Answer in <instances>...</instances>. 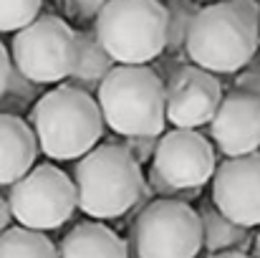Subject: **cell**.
Wrapping results in <instances>:
<instances>
[{"label":"cell","mask_w":260,"mask_h":258,"mask_svg":"<svg viewBox=\"0 0 260 258\" xmlns=\"http://www.w3.org/2000/svg\"><path fill=\"white\" fill-rule=\"evenodd\" d=\"M30 127L38 150L61 162L79 160L104 137V117L96 96L71 84L43 91L36 99L30 106Z\"/></svg>","instance_id":"cell-1"},{"label":"cell","mask_w":260,"mask_h":258,"mask_svg":"<svg viewBox=\"0 0 260 258\" xmlns=\"http://www.w3.org/2000/svg\"><path fill=\"white\" fill-rule=\"evenodd\" d=\"M76 210L96 220L126 215L144 190V172L134 155L119 145H93L74 167Z\"/></svg>","instance_id":"cell-2"},{"label":"cell","mask_w":260,"mask_h":258,"mask_svg":"<svg viewBox=\"0 0 260 258\" xmlns=\"http://www.w3.org/2000/svg\"><path fill=\"white\" fill-rule=\"evenodd\" d=\"M93 96L114 134L165 132V84L149 64H114Z\"/></svg>","instance_id":"cell-3"},{"label":"cell","mask_w":260,"mask_h":258,"mask_svg":"<svg viewBox=\"0 0 260 258\" xmlns=\"http://www.w3.org/2000/svg\"><path fill=\"white\" fill-rule=\"evenodd\" d=\"M258 46L260 28L230 0H212L197 8L184 38V56L212 74H235L253 61Z\"/></svg>","instance_id":"cell-4"},{"label":"cell","mask_w":260,"mask_h":258,"mask_svg":"<svg viewBox=\"0 0 260 258\" xmlns=\"http://www.w3.org/2000/svg\"><path fill=\"white\" fill-rule=\"evenodd\" d=\"M93 33L114 64H152L165 51V0H109L93 18Z\"/></svg>","instance_id":"cell-5"},{"label":"cell","mask_w":260,"mask_h":258,"mask_svg":"<svg viewBox=\"0 0 260 258\" xmlns=\"http://www.w3.org/2000/svg\"><path fill=\"white\" fill-rule=\"evenodd\" d=\"M202 251V225L187 200L152 197L137 210L129 253L142 258H192Z\"/></svg>","instance_id":"cell-6"},{"label":"cell","mask_w":260,"mask_h":258,"mask_svg":"<svg viewBox=\"0 0 260 258\" xmlns=\"http://www.w3.org/2000/svg\"><path fill=\"white\" fill-rule=\"evenodd\" d=\"M76 31L58 15H36L15 31L10 61L38 84H61L76 61Z\"/></svg>","instance_id":"cell-7"},{"label":"cell","mask_w":260,"mask_h":258,"mask_svg":"<svg viewBox=\"0 0 260 258\" xmlns=\"http://www.w3.org/2000/svg\"><path fill=\"white\" fill-rule=\"evenodd\" d=\"M5 200L13 218L36 231H56L76 213L74 180L51 162L33 165L23 177L10 182Z\"/></svg>","instance_id":"cell-8"},{"label":"cell","mask_w":260,"mask_h":258,"mask_svg":"<svg viewBox=\"0 0 260 258\" xmlns=\"http://www.w3.org/2000/svg\"><path fill=\"white\" fill-rule=\"evenodd\" d=\"M152 170L177 190H202L215 172V147L197 129L172 127L162 132L152 155Z\"/></svg>","instance_id":"cell-9"},{"label":"cell","mask_w":260,"mask_h":258,"mask_svg":"<svg viewBox=\"0 0 260 258\" xmlns=\"http://www.w3.org/2000/svg\"><path fill=\"white\" fill-rule=\"evenodd\" d=\"M165 119L172 127H205L220 99L222 86L217 76L197 64H179L165 76Z\"/></svg>","instance_id":"cell-10"},{"label":"cell","mask_w":260,"mask_h":258,"mask_svg":"<svg viewBox=\"0 0 260 258\" xmlns=\"http://www.w3.org/2000/svg\"><path fill=\"white\" fill-rule=\"evenodd\" d=\"M212 205L230 220L260 225V150L228 157L212 172Z\"/></svg>","instance_id":"cell-11"},{"label":"cell","mask_w":260,"mask_h":258,"mask_svg":"<svg viewBox=\"0 0 260 258\" xmlns=\"http://www.w3.org/2000/svg\"><path fill=\"white\" fill-rule=\"evenodd\" d=\"M207 127L222 155L235 157L255 152L260 150V99L235 89L222 94Z\"/></svg>","instance_id":"cell-12"},{"label":"cell","mask_w":260,"mask_h":258,"mask_svg":"<svg viewBox=\"0 0 260 258\" xmlns=\"http://www.w3.org/2000/svg\"><path fill=\"white\" fill-rule=\"evenodd\" d=\"M38 139L20 114L0 111V185H10L36 165Z\"/></svg>","instance_id":"cell-13"},{"label":"cell","mask_w":260,"mask_h":258,"mask_svg":"<svg viewBox=\"0 0 260 258\" xmlns=\"http://www.w3.org/2000/svg\"><path fill=\"white\" fill-rule=\"evenodd\" d=\"M202 225V251L210 256H245L250 251V228L230 220L215 205L202 203L197 208Z\"/></svg>","instance_id":"cell-14"},{"label":"cell","mask_w":260,"mask_h":258,"mask_svg":"<svg viewBox=\"0 0 260 258\" xmlns=\"http://www.w3.org/2000/svg\"><path fill=\"white\" fill-rule=\"evenodd\" d=\"M58 256L76 258V256H106V258H126L129 246L124 238H119L109 225L99 220H86L74 225L63 238L61 246H56Z\"/></svg>","instance_id":"cell-15"},{"label":"cell","mask_w":260,"mask_h":258,"mask_svg":"<svg viewBox=\"0 0 260 258\" xmlns=\"http://www.w3.org/2000/svg\"><path fill=\"white\" fill-rule=\"evenodd\" d=\"M76 41H79V51H76L74 69L69 74V84L79 86L88 94H96L99 84L114 66V59L104 51V46L99 43L93 31H86V28L76 31Z\"/></svg>","instance_id":"cell-16"},{"label":"cell","mask_w":260,"mask_h":258,"mask_svg":"<svg viewBox=\"0 0 260 258\" xmlns=\"http://www.w3.org/2000/svg\"><path fill=\"white\" fill-rule=\"evenodd\" d=\"M13 256H33V258H53L58 256L53 241L46 231H36L28 225H8L0 231V258Z\"/></svg>","instance_id":"cell-17"},{"label":"cell","mask_w":260,"mask_h":258,"mask_svg":"<svg viewBox=\"0 0 260 258\" xmlns=\"http://www.w3.org/2000/svg\"><path fill=\"white\" fill-rule=\"evenodd\" d=\"M197 0H165L167 10V38L165 51L167 56H182L184 53V38L189 31V23L197 13Z\"/></svg>","instance_id":"cell-18"},{"label":"cell","mask_w":260,"mask_h":258,"mask_svg":"<svg viewBox=\"0 0 260 258\" xmlns=\"http://www.w3.org/2000/svg\"><path fill=\"white\" fill-rule=\"evenodd\" d=\"M43 86L33 79H28L23 71H18L15 66H10V74H8V81L5 89L0 94V111H8V114H23L25 109H30L36 104V99L43 94Z\"/></svg>","instance_id":"cell-19"},{"label":"cell","mask_w":260,"mask_h":258,"mask_svg":"<svg viewBox=\"0 0 260 258\" xmlns=\"http://www.w3.org/2000/svg\"><path fill=\"white\" fill-rule=\"evenodd\" d=\"M43 0H0V33H15L41 13Z\"/></svg>","instance_id":"cell-20"},{"label":"cell","mask_w":260,"mask_h":258,"mask_svg":"<svg viewBox=\"0 0 260 258\" xmlns=\"http://www.w3.org/2000/svg\"><path fill=\"white\" fill-rule=\"evenodd\" d=\"M157 139H159V134H129V137H121L119 145H124L139 165H147L154 155Z\"/></svg>","instance_id":"cell-21"},{"label":"cell","mask_w":260,"mask_h":258,"mask_svg":"<svg viewBox=\"0 0 260 258\" xmlns=\"http://www.w3.org/2000/svg\"><path fill=\"white\" fill-rule=\"evenodd\" d=\"M233 89L260 99V64H248V66H243L240 74H238V79H235V84H233Z\"/></svg>","instance_id":"cell-22"},{"label":"cell","mask_w":260,"mask_h":258,"mask_svg":"<svg viewBox=\"0 0 260 258\" xmlns=\"http://www.w3.org/2000/svg\"><path fill=\"white\" fill-rule=\"evenodd\" d=\"M109 0H66L69 10L79 18V20H93L96 13L106 5Z\"/></svg>","instance_id":"cell-23"},{"label":"cell","mask_w":260,"mask_h":258,"mask_svg":"<svg viewBox=\"0 0 260 258\" xmlns=\"http://www.w3.org/2000/svg\"><path fill=\"white\" fill-rule=\"evenodd\" d=\"M255 28H260V5H258V0H230Z\"/></svg>","instance_id":"cell-24"},{"label":"cell","mask_w":260,"mask_h":258,"mask_svg":"<svg viewBox=\"0 0 260 258\" xmlns=\"http://www.w3.org/2000/svg\"><path fill=\"white\" fill-rule=\"evenodd\" d=\"M10 66H13V61H10V51L3 46V41H0V94H3V89H5V81H8V74H10Z\"/></svg>","instance_id":"cell-25"},{"label":"cell","mask_w":260,"mask_h":258,"mask_svg":"<svg viewBox=\"0 0 260 258\" xmlns=\"http://www.w3.org/2000/svg\"><path fill=\"white\" fill-rule=\"evenodd\" d=\"M10 220H13V213H10V208H8V200H5V197H0V231H3V228H8V225H10Z\"/></svg>","instance_id":"cell-26"},{"label":"cell","mask_w":260,"mask_h":258,"mask_svg":"<svg viewBox=\"0 0 260 258\" xmlns=\"http://www.w3.org/2000/svg\"><path fill=\"white\" fill-rule=\"evenodd\" d=\"M253 251L260 256V231H258V236H255V248H253Z\"/></svg>","instance_id":"cell-27"},{"label":"cell","mask_w":260,"mask_h":258,"mask_svg":"<svg viewBox=\"0 0 260 258\" xmlns=\"http://www.w3.org/2000/svg\"><path fill=\"white\" fill-rule=\"evenodd\" d=\"M197 3H212V0H197Z\"/></svg>","instance_id":"cell-28"}]
</instances>
